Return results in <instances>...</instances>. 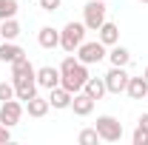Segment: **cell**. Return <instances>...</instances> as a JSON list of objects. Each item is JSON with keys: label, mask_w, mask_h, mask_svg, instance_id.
<instances>
[{"label": "cell", "mask_w": 148, "mask_h": 145, "mask_svg": "<svg viewBox=\"0 0 148 145\" xmlns=\"http://www.w3.org/2000/svg\"><path fill=\"white\" fill-rule=\"evenodd\" d=\"M143 77H145V80H148V66H145V71H143Z\"/></svg>", "instance_id": "obj_28"}, {"label": "cell", "mask_w": 148, "mask_h": 145, "mask_svg": "<svg viewBox=\"0 0 148 145\" xmlns=\"http://www.w3.org/2000/svg\"><path fill=\"white\" fill-rule=\"evenodd\" d=\"M9 140H12V131H9V125H3V122H0V145H6Z\"/></svg>", "instance_id": "obj_26"}, {"label": "cell", "mask_w": 148, "mask_h": 145, "mask_svg": "<svg viewBox=\"0 0 148 145\" xmlns=\"http://www.w3.org/2000/svg\"><path fill=\"white\" fill-rule=\"evenodd\" d=\"M106 60H108L111 66H123V68H128V63H131V51L125 49V46H111L108 49V54H106Z\"/></svg>", "instance_id": "obj_18"}, {"label": "cell", "mask_w": 148, "mask_h": 145, "mask_svg": "<svg viewBox=\"0 0 148 145\" xmlns=\"http://www.w3.org/2000/svg\"><path fill=\"white\" fill-rule=\"evenodd\" d=\"M137 125L143 128V131H148V114H143V117H140V120H137Z\"/></svg>", "instance_id": "obj_27"}, {"label": "cell", "mask_w": 148, "mask_h": 145, "mask_svg": "<svg viewBox=\"0 0 148 145\" xmlns=\"http://www.w3.org/2000/svg\"><path fill=\"white\" fill-rule=\"evenodd\" d=\"M17 37H20V23H17V17L0 20V40H17Z\"/></svg>", "instance_id": "obj_20"}, {"label": "cell", "mask_w": 148, "mask_h": 145, "mask_svg": "<svg viewBox=\"0 0 148 145\" xmlns=\"http://www.w3.org/2000/svg\"><path fill=\"white\" fill-rule=\"evenodd\" d=\"M77 60L80 63H86V66H94V63H103L106 60V54H108V46H103L100 40H86L77 51Z\"/></svg>", "instance_id": "obj_4"}, {"label": "cell", "mask_w": 148, "mask_h": 145, "mask_svg": "<svg viewBox=\"0 0 148 145\" xmlns=\"http://www.w3.org/2000/svg\"><path fill=\"white\" fill-rule=\"evenodd\" d=\"M106 14H108L106 0H88L86 9H83V23H86V29H88V31H97V29L106 23Z\"/></svg>", "instance_id": "obj_5"}, {"label": "cell", "mask_w": 148, "mask_h": 145, "mask_svg": "<svg viewBox=\"0 0 148 145\" xmlns=\"http://www.w3.org/2000/svg\"><path fill=\"white\" fill-rule=\"evenodd\" d=\"M17 0H0V20H9V17H17Z\"/></svg>", "instance_id": "obj_22"}, {"label": "cell", "mask_w": 148, "mask_h": 145, "mask_svg": "<svg viewBox=\"0 0 148 145\" xmlns=\"http://www.w3.org/2000/svg\"><path fill=\"white\" fill-rule=\"evenodd\" d=\"M14 97V83H0V103Z\"/></svg>", "instance_id": "obj_23"}, {"label": "cell", "mask_w": 148, "mask_h": 145, "mask_svg": "<svg viewBox=\"0 0 148 145\" xmlns=\"http://www.w3.org/2000/svg\"><path fill=\"white\" fill-rule=\"evenodd\" d=\"M34 80H37V85L40 88H46V91H51L60 85V66H40L34 74Z\"/></svg>", "instance_id": "obj_8"}, {"label": "cell", "mask_w": 148, "mask_h": 145, "mask_svg": "<svg viewBox=\"0 0 148 145\" xmlns=\"http://www.w3.org/2000/svg\"><path fill=\"white\" fill-rule=\"evenodd\" d=\"M106 88H108V94H125V85H128V71L123 68V66H111L108 71H106Z\"/></svg>", "instance_id": "obj_7"}, {"label": "cell", "mask_w": 148, "mask_h": 145, "mask_svg": "<svg viewBox=\"0 0 148 145\" xmlns=\"http://www.w3.org/2000/svg\"><path fill=\"white\" fill-rule=\"evenodd\" d=\"M37 6H40L43 12H57V9L63 6V0H37Z\"/></svg>", "instance_id": "obj_25"}, {"label": "cell", "mask_w": 148, "mask_h": 145, "mask_svg": "<svg viewBox=\"0 0 148 145\" xmlns=\"http://www.w3.org/2000/svg\"><path fill=\"white\" fill-rule=\"evenodd\" d=\"M83 91L91 97L94 103H97V100H103V97L108 94V88H106V80H103V77H88V80H86V85H83Z\"/></svg>", "instance_id": "obj_17"}, {"label": "cell", "mask_w": 148, "mask_h": 145, "mask_svg": "<svg viewBox=\"0 0 148 145\" xmlns=\"http://www.w3.org/2000/svg\"><path fill=\"white\" fill-rule=\"evenodd\" d=\"M97 40H100L103 46H108V49H111V46H117V43H120V26L111 23V20H106V23L97 29Z\"/></svg>", "instance_id": "obj_10"}, {"label": "cell", "mask_w": 148, "mask_h": 145, "mask_svg": "<svg viewBox=\"0 0 148 145\" xmlns=\"http://www.w3.org/2000/svg\"><path fill=\"white\" fill-rule=\"evenodd\" d=\"M71 91H66L63 85H57V88H51L49 91V105L51 108H57V111H66V108H71Z\"/></svg>", "instance_id": "obj_11"}, {"label": "cell", "mask_w": 148, "mask_h": 145, "mask_svg": "<svg viewBox=\"0 0 148 145\" xmlns=\"http://www.w3.org/2000/svg\"><path fill=\"white\" fill-rule=\"evenodd\" d=\"M86 80H88V66H86V63H80L77 57L69 54L63 63H60V85H63L66 91H71V94L83 91Z\"/></svg>", "instance_id": "obj_1"}, {"label": "cell", "mask_w": 148, "mask_h": 145, "mask_svg": "<svg viewBox=\"0 0 148 145\" xmlns=\"http://www.w3.org/2000/svg\"><path fill=\"white\" fill-rule=\"evenodd\" d=\"M140 3H148V0H140Z\"/></svg>", "instance_id": "obj_29"}, {"label": "cell", "mask_w": 148, "mask_h": 145, "mask_svg": "<svg viewBox=\"0 0 148 145\" xmlns=\"http://www.w3.org/2000/svg\"><path fill=\"white\" fill-rule=\"evenodd\" d=\"M97 134H100V140L103 142H120L123 140V122L117 120V117H111V114H103V117H97Z\"/></svg>", "instance_id": "obj_3"}, {"label": "cell", "mask_w": 148, "mask_h": 145, "mask_svg": "<svg viewBox=\"0 0 148 145\" xmlns=\"http://www.w3.org/2000/svg\"><path fill=\"white\" fill-rule=\"evenodd\" d=\"M131 142L134 145H148V131H143V128L137 125V131L131 134Z\"/></svg>", "instance_id": "obj_24"}, {"label": "cell", "mask_w": 148, "mask_h": 145, "mask_svg": "<svg viewBox=\"0 0 148 145\" xmlns=\"http://www.w3.org/2000/svg\"><path fill=\"white\" fill-rule=\"evenodd\" d=\"M125 94H128L131 100H145V94H148V80H145V77H131L128 85H125Z\"/></svg>", "instance_id": "obj_19"}, {"label": "cell", "mask_w": 148, "mask_h": 145, "mask_svg": "<svg viewBox=\"0 0 148 145\" xmlns=\"http://www.w3.org/2000/svg\"><path fill=\"white\" fill-rule=\"evenodd\" d=\"M37 43H40V49L51 51V49L60 46V31H57L54 26H43V29L37 31Z\"/></svg>", "instance_id": "obj_14"}, {"label": "cell", "mask_w": 148, "mask_h": 145, "mask_svg": "<svg viewBox=\"0 0 148 145\" xmlns=\"http://www.w3.org/2000/svg\"><path fill=\"white\" fill-rule=\"evenodd\" d=\"M23 54H26V51L20 49L14 40H0V63H9V66H12V63H14L17 57H23Z\"/></svg>", "instance_id": "obj_16"}, {"label": "cell", "mask_w": 148, "mask_h": 145, "mask_svg": "<svg viewBox=\"0 0 148 145\" xmlns=\"http://www.w3.org/2000/svg\"><path fill=\"white\" fill-rule=\"evenodd\" d=\"M23 105H26V114H29L32 120H43V117L49 114V108H51V105H49V97H40V94L32 97L29 103H23Z\"/></svg>", "instance_id": "obj_12"}, {"label": "cell", "mask_w": 148, "mask_h": 145, "mask_svg": "<svg viewBox=\"0 0 148 145\" xmlns=\"http://www.w3.org/2000/svg\"><path fill=\"white\" fill-rule=\"evenodd\" d=\"M71 111L77 114V117H88V114L94 111V100L86 94V91H77V94L71 97Z\"/></svg>", "instance_id": "obj_15"}, {"label": "cell", "mask_w": 148, "mask_h": 145, "mask_svg": "<svg viewBox=\"0 0 148 145\" xmlns=\"http://www.w3.org/2000/svg\"><path fill=\"white\" fill-rule=\"evenodd\" d=\"M86 23H66L63 29H60V49L66 51V54H74L83 43H86Z\"/></svg>", "instance_id": "obj_2"}, {"label": "cell", "mask_w": 148, "mask_h": 145, "mask_svg": "<svg viewBox=\"0 0 148 145\" xmlns=\"http://www.w3.org/2000/svg\"><path fill=\"white\" fill-rule=\"evenodd\" d=\"M34 74H37V68L32 66V60L26 54L12 63V80H34Z\"/></svg>", "instance_id": "obj_9"}, {"label": "cell", "mask_w": 148, "mask_h": 145, "mask_svg": "<svg viewBox=\"0 0 148 145\" xmlns=\"http://www.w3.org/2000/svg\"><path fill=\"white\" fill-rule=\"evenodd\" d=\"M145 103H148V94H145Z\"/></svg>", "instance_id": "obj_30"}, {"label": "cell", "mask_w": 148, "mask_h": 145, "mask_svg": "<svg viewBox=\"0 0 148 145\" xmlns=\"http://www.w3.org/2000/svg\"><path fill=\"white\" fill-rule=\"evenodd\" d=\"M77 142H80V145H97V142H100L97 128H83V131L77 134Z\"/></svg>", "instance_id": "obj_21"}, {"label": "cell", "mask_w": 148, "mask_h": 145, "mask_svg": "<svg viewBox=\"0 0 148 145\" xmlns=\"http://www.w3.org/2000/svg\"><path fill=\"white\" fill-rule=\"evenodd\" d=\"M23 114H26V105L20 103L17 97H12V100H6V103H0V122L9 128H14L23 120Z\"/></svg>", "instance_id": "obj_6"}, {"label": "cell", "mask_w": 148, "mask_h": 145, "mask_svg": "<svg viewBox=\"0 0 148 145\" xmlns=\"http://www.w3.org/2000/svg\"><path fill=\"white\" fill-rule=\"evenodd\" d=\"M14 83V97H17L20 103H29L32 97H37V80H12Z\"/></svg>", "instance_id": "obj_13"}]
</instances>
